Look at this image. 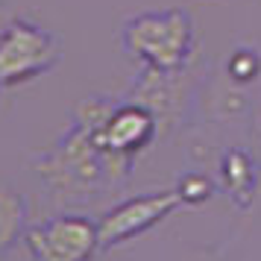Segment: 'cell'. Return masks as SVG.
<instances>
[{
	"label": "cell",
	"mask_w": 261,
	"mask_h": 261,
	"mask_svg": "<svg viewBox=\"0 0 261 261\" xmlns=\"http://www.w3.org/2000/svg\"><path fill=\"white\" fill-rule=\"evenodd\" d=\"M261 71V59L252 50H235L229 59V76L235 83H252Z\"/></svg>",
	"instance_id": "30bf717a"
},
{
	"label": "cell",
	"mask_w": 261,
	"mask_h": 261,
	"mask_svg": "<svg viewBox=\"0 0 261 261\" xmlns=\"http://www.w3.org/2000/svg\"><path fill=\"white\" fill-rule=\"evenodd\" d=\"M176 194L182 200V205H202V202L212 200L214 185H212V179L202 176V173H188V176L179 179Z\"/></svg>",
	"instance_id": "9c48e42d"
},
{
	"label": "cell",
	"mask_w": 261,
	"mask_h": 261,
	"mask_svg": "<svg viewBox=\"0 0 261 261\" xmlns=\"http://www.w3.org/2000/svg\"><path fill=\"white\" fill-rule=\"evenodd\" d=\"M135 162H123L100 150L88 123L73 118L59 141L33 155V173L56 205H80L100 191L118 188L129 179Z\"/></svg>",
	"instance_id": "6da1fadb"
},
{
	"label": "cell",
	"mask_w": 261,
	"mask_h": 261,
	"mask_svg": "<svg viewBox=\"0 0 261 261\" xmlns=\"http://www.w3.org/2000/svg\"><path fill=\"white\" fill-rule=\"evenodd\" d=\"M220 176H223L226 191L232 194V200H238L241 205H249L252 200V191H255V170L252 162L247 159V153H226L223 165H220Z\"/></svg>",
	"instance_id": "ba28073f"
},
{
	"label": "cell",
	"mask_w": 261,
	"mask_h": 261,
	"mask_svg": "<svg viewBox=\"0 0 261 261\" xmlns=\"http://www.w3.org/2000/svg\"><path fill=\"white\" fill-rule=\"evenodd\" d=\"M24 244L33 261H91L103 249L97 223L85 214H56L30 226Z\"/></svg>",
	"instance_id": "277c9868"
},
{
	"label": "cell",
	"mask_w": 261,
	"mask_h": 261,
	"mask_svg": "<svg viewBox=\"0 0 261 261\" xmlns=\"http://www.w3.org/2000/svg\"><path fill=\"white\" fill-rule=\"evenodd\" d=\"M120 47L153 71H182L194 56V18L185 9L132 15L120 24Z\"/></svg>",
	"instance_id": "7a4b0ae2"
},
{
	"label": "cell",
	"mask_w": 261,
	"mask_h": 261,
	"mask_svg": "<svg viewBox=\"0 0 261 261\" xmlns=\"http://www.w3.org/2000/svg\"><path fill=\"white\" fill-rule=\"evenodd\" d=\"M62 59V41L27 18H9L0 30V88H18L53 71Z\"/></svg>",
	"instance_id": "3957f363"
},
{
	"label": "cell",
	"mask_w": 261,
	"mask_h": 261,
	"mask_svg": "<svg viewBox=\"0 0 261 261\" xmlns=\"http://www.w3.org/2000/svg\"><path fill=\"white\" fill-rule=\"evenodd\" d=\"M188 68L182 71H153V68H144L138 83L132 85V91L126 97L147 106L159 120V129L162 126H176L179 115L185 109V100H188Z\"/></svg>",
	"instance_id": "8992f818"
},
{
	"label": "cell",
	"mask_w": 261,
	"mask_h": 261,
	"mask_svg": "<svg viewBox=\"0 0 261 261\" xmlns=\"http://www.w3.org/2000/svg\"><path fill=\"white\" fill-rule=\"evenodd\" d=\"M27 220H30V208H27L24 194L0 179V258L9 255L18 247V241H24L30 229Z\"/></svg>",
	"instance_id": "52a82bcc"
},
{
	"label": "cell",
	"mask_w": 261,
	"mask_h": 261,
	"mask_svg": "<svg viewBox=\"0 0 261 261\" xmlns=\"http://www.w3.org/2000/svg\"><path fill=\"white\" fill-rule=\"evenodd\" d=\"M176 208H182V200H179L176 188L173 191H150V194H141V197L120 200L118 205H112L97 220L100 247L103 249L120 247V244H126L132 238L150 232L162 220H167Z\"/></svg>",
	"instance_id": "5b68a950"
},
{
	"label": "cell",
	"mask_w": 261,
	"mask_h": 261,
	"mask_svg": "<svg viewBox=\"0 0 261 261\" xmlns=\"http://www.w3.org/2000/svg\"><path fill=\"white\" fill-rule=\"evenodd\" d=\"M9 18H12V15H9L6 9H3V6H0V30H3V27L9 24Z\"/></svg>",
	"instance_id": "8fae6325"
}]
</instances>
